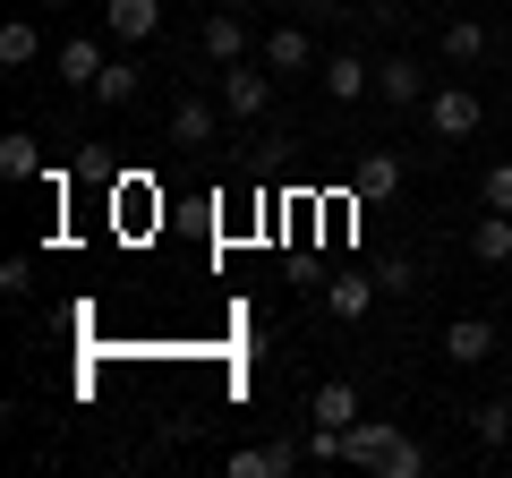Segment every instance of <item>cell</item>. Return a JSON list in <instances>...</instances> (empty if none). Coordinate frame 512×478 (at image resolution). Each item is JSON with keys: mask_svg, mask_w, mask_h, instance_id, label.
I'll return each mask as SVG.
<instances>
[{"mask_svg": "<svg viewBox=\"0 0 512 478\" xmlns=\"http://www.w3.org/2000/svg\"><path fill=\"white\" fill-rule=\"evenodd\" d=\"M342 461H359V470H376V478H419L427 470V453L393 419H350L342 427Z\"/></svg>", "mask_w": 512, "mask_h": 478, "instance_id": "cell-1", "label": "cell"}, {"mask_svg": "<svg viewBox=\"0 0 512 478\" xmlns=\"http://www.w3.org/2000/svg\"><path fill=\"white\" fill-rule=\"evenodd\" d=\"M419 111H427V137H444V146L478 137V120H487V103H478L461 77H453V86H427V103H419Z\"/></svg>", "mask_w": 512, "mask_h": 478, "instance_id": "cell-2", "label": "cell"}, {"mask_svg": "<svg viewBox=\"0 0 512 478\" xmlns=\"http://www.w3.org/2000/svg\"><path fill=\"white\" fill-rule=\"evenodd\" d=\"M214 94H222L231 120H265V111H274V69H265V60H231Z\"/></svg>", "mask_w": 512, "mask_h": 478, "instance_id": "cell-3", "label": "cell"}, {"mask_svg": "<svg viewBox=\"0 0 512 478\" xmlns=\"http://www.w3.org/2000/svg\"><path fill=\"white\" fill-rule=\"evenodd\" d=\"M376 103H384V111H419V103H427V69H419L410 52L376 60Z\"/></svg>", "mask_w": 512, "mask_h": 478, "instance_id": "cell-4", "label": "cell"}, {"mask_svg": "<svg viewBox=\"0 0 512 478\" xmlns=\"http://www.w3.org/2000/svg\"><path fill=\"white\" fill-rule=\"evenodd\" d=\"M222 120H231L222 94H180V103H171V146H214Z\"/></svg>", "mask_w": 512, "mask_h": 478, "instance_id": "cell-5", "label": "cell"}, {"mask_svg": "<svg viewBox=\"0 0 512 478\" xmlns=\"http://www.w3.org/2000/svg\"><path fill=\"white\" fill-rule=\"evenodd\" d=\"M402 180H410V163H402V154H359V171H350V197H359V205H384V197H402Z\"/></svg>", "mask_w": 512, "mask_h": 478, "instance_id": "cell-6", "label": "cell"}, {"mask_svg": "<svg viewBox=\"0 0 512 478\" xmlns=\"http://www.w3.org/2000/svg\"><path fill=\"white\" fill-rule=\"evenodd\" d=\"M299 461H308V444H291V436H274V444H239V453H231V478H291Z\"/></svg>", "mask_w": 512, "mask_h": 478, "instance_id": "cell-7", "label": "cell"}, {"mask_svg": "<svg viewBox=\"0 0 512 478\" xmlns=\"http://www.w3.org/2000/svg\"><path fill=\"white\" fill-rule=\"evenodd\" d=\"M256 60H265L274 77H308V69H316V35H308V26H274Z\"/></svg>", "mask_w": 512, "mask_h": 478, "instance_id": "cell-8", "label": "cell"}, {"mask_svg": "<svg viewBox=\"0 0 512 478\" xmlns=\"http://www.w3.org/2000/svg\"><path fill=\"white\" fill-rule=\"evenodd\" d=\"M103 43H94V35H69V43H60V52H52V77H60V86H77V94H94V77H103Z\"/></svg>", "mask_w": 512, "mask_h": 478, "instance_id": "cell-9", "label": "cell"}, {"mask_svg": "<svg viewBox=\"0 0 512 478\" xmlns=\"http://www.w3.org/2000/svg\"><path fill=\"white\" fill-rule=\"evenodd\" d=\"M444 359H453V368H487L495 359V325L487 316H453V325H444Z\"/></svg>", "mask_w": 512, "mask_h": 478, "instance_id": "cell-10", "label": "cell"}, {"mask_svg": "<svg viewBox=\"0 0 512 478\" xmlns=\"http://www.w3.org/2000/svg\"><path fill=\"white\" fill-rule=\"evenodd\" d=\"M163 26V0H103V35L111 43H146Z\"/></svg>", "mask_w": 512, "mask_h": 478, "instance_id": "cell-11", "label": "cell"}, {"mask_svg": "<svg viewBox=\"0 0 512 478\" xmlns=\"http://www.w3.org/2000/svg\"><path fill=\"white\" fill-rule=\"evenodd\" d=\"M367 308H376V274H333L325 282V316L333 325H359Z\"/></svg>", "mask_w": 512, "mask_h": 478, "instance_id": "cell-12", "label": "cell"}, {"mask_svg": "<svg viewBox=\"0 0 512 478\" xmlns=\"http://www.w3.org/2000/svg\"><path fill=\"white\" fill-rule=\"evenodd\" d=\"M205 60H214V69L248 60V18H239V9H214V18H205Z\"/></svg>", "mask_w": 512, "mask_h": 478, "instance_id": "cell-13", "label": "cell"}, {"mask_svg": "<svg viewBox=\"0 0 512 478\" xmlns=\"http://www.w3.org/2000/svg\"><path fill=\"white\" fill-rule=\"evenodd\" d=\"M325 94L333 103H359V94H376V69L359 52H325Z\"/></svg>", "mask_w": 512, "mask_h": 478, "instance_id": "cell-14", "label": "cell"}, {"mask_svg": "<svg viewBox=\"0 0 512 478\" xmlns=\"http://www.w3.org/2000/svg\"><path fill=\"white\" fill-rule=\"evenodd\" d=\"M308 419L316 427H350V419H359V385H350V376H325L316 402H308Z\"/></svg>", "mask_w": 512, "mask_h": 478, "instance_id": "cell-15", "label": "cell"}, {"mask_svg": "<svg viewBox=\"0 0 512 478\" xmlns=\"http://www.w3.org/2000/svg\"><path fill=\"white\" fill-rule=\"evenodd\" d=\"M470 257L478 265H512V214H495V205H487V214L470 222Z\"/></svg>", "mask_w": 512, "mask_h": 478, "instance_id": "cell-16", "label": "cell"}, {"mask_svg": "<svg viewBox=\"0 0 512 478\" xmlns=\"http://www.w3.org/2000/svg\"><path fill=\"white\" fill-rule=\"evenodd\" d=\"M137 86H146V69H137V60H103V77H94V103L103 111H120V103H137Z\"/></svg>", "mask_w": 512, "mask_h": 478, "instance_id": "cell-17", "label": "cell"}, {"mask_svg": "<svg viewBox=\"0 0 512 478\" xmlns=\"http://www.w3.org/2000/svg\"><path fill=\"white\" fill-rule=\"evenodd\" d=\"M43 60V26L35 18H9L0 26V69H35Z\"/></svg>", "mask_w": 512, "mask_h": 478, "instance_id": "cell-18", "label": "cell"}, {"mask_svg": "<svg viewBox=\"0 0 512 478\" xmlns=\"http://www.w3.org/2000/svg\"><path fill=\"white\" fill-rule=\"evenodd\" d=\"M487 26H478V18H444V60H453V69H470V60H487Z\"/></svg>", "mask_w": 512, "mask_h": 478, "instance_id": "cell-19", "label": "cell"}, {"mask_svg": "<svg viewBox=\"0 0 512 478\" xmlns=\"http://www.w3.org/2000/svg\"><path fill=\"white\" fill-rule=\"evenodd\" d=\"M470 436L487 444V453H504V444H512V393H495V402L470 410Z\"/></svg>", "mask_w": 512, "mask_h": 478, "instance_id": "cell-20", "label": "cell"}, {"mask_svg": "<svg viewBox=\"0 0 512 478\" xmlns=\"http://www.w3.org/2000/svg\"><path fill=\"white\" fill-rule=\"evenodd\" d=\"M0 180H43V146H35L26 129L0 137Z\"/></svg>", "mask_w": 512, "mask_h": 478, "instance_id": "cell-21", "label": "cell"}, {"mask_svg": "<svg viewBox=\"0 0 512 478\" xmlns=\"http://www.w3.org/2000/svg\"><path fill=\"white\" fill-rule=\"evenodd\" d=\"M478 197H487L495 214H512V163H495V171H487V188H478Z\"/></svg>", "mask_w": 512, "mask_h": 478, "instance_id": "cell-22", "label": "cell"}, {"mask_svg": "<svg viewBox=\"0 0 512 478\" xmlns=\"http://www.w3.org/2000/svg\"><path fill=\"white\" fill-rule=\"evenodd\" d=\"M0 291H9V299H26V291H35V265H26V257H9V265H0Z\"/></svg>", "mask_w": 512, "mask_h": 478, "instance_id": "cell-23", "label": "cell"}, {"mask_svg": "<svg viewBox=\"0 0 512 478\" xmlns=\"http://www.w3.org/2000/svg\"><path fill=\"white\" fill-rule=\"evenodd\" d=\"M495 35H504V43H512V18H504V26H495Z\"/></svg>", "mask_w": 512, "mask_h": 478, "instance_id": "cell-24", "label": "cell"}, {"mask_svg": "<svg viewBox=\"0 0 512 478\" xmlns=\"http://www.w3.org/2000/svg\"><path fill=\"white\" fill-rule=\"evenodd\" d=\"M43 9H69V0H43Z\"/></svg>", "mask_w": 512, "mask_h": 478, "instance_id": "cell-25", "label": "cell"}, {"mask_svg": "<svg viewBox=\"0 0 512 478\" xmlns=\"http://www.w3.org/2000/svg\"><path fill=\"white\" fill-rule=\"evenodd\" d=\"M222 9H248V0H222Z\"/></svg>", "mask_w": 512, "mask_h": 478, "instance_id": "cell-26", "label": "cell"}, {"mask_svg": "<svg viewBox=\"0 0 512 478\" xmlns=\"http://www.w3.org/2000/svg\"><path fill=\"white\" fill-rule=\"evenodd\" d=\"M504 103H512V77H504Z\"/></svg>", "mask_w": 512, "mask_h": 478, "instance_id": "cell-27", "label": "cell"}, {"mask_svg": "<svg viewBox=\"0 0 512 478\" xmlns=\"http://www.w3.org/2000/svg\"><path fill=\"white\" fill-rule=\"evenodd\" d=\"M504 333H512V325H504Z\"/></svg>", "mask_w": 512, "mask_h": 478, "instance_id": "cell-28", "label": "cell"}]
</instances>
